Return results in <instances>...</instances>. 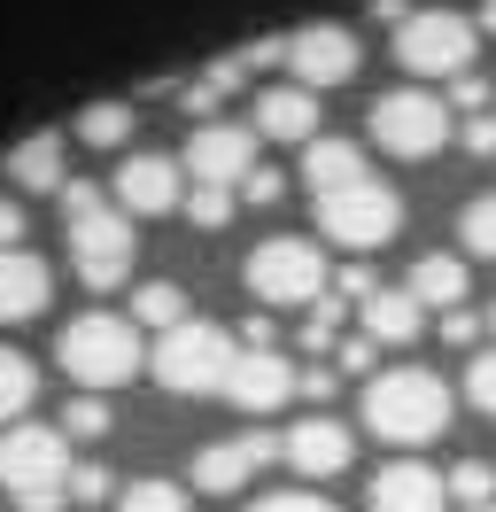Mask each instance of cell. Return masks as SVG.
<instances>
[{
  "label": "cell",
  "instance_id": "1",
  "mask_svg": "<svg viewBox=\"0 0 496 512\" xmlns=\"http://www.w3.org/2000/svg\"><path fill=\"white\" fill-rule=\"evenodd\" d=\"M365 427L380 435V443H434L450 419H458V388L442 381V373H427V365H388V373H372L365 381Z\"/></svg>",
  "mask_w": 496,
  "mask_h": 512
},
{
  "label": "cell",
  "instance_id": "2",
  "mask_svg": "<svg viewBox=\"0 0 496 512\" xmlns=\"http://www.w3.org/2000/svg\"><path fill=\"white\" fill-rule=\"evenodd\" d=\"M62 218H70V264L86 288H124L132 280V218L86 179L62 187Z\"/></svg>",
  "mask_w": 496,
  "mask_h": 512
},
{
  "label": "cell",
  "instance_id": "3",
  "mask_svg": "<svg viewBox=\"0 0 496 512\" xmlns=\"http://www.w3.org/2000/svg\"><path fill=\"white\" fill-rule=\"evenodd\" d=\"M62 373L86 388V396H101V388H124L140 365H148V350H140V326L117 319V311H78V319L62 326Z\"/></svg>",
  "mask_w": 496,
  "mask_h": 512
},
{
  "label": "cell",
  "instance_id": "4",
  "mask_svg": "<svg viewBox=\"0 0 496 512\" xmlns=\"http://www.w3.org/2000/svg\"><path fill=\"white\" fill-rule=\"evenodd\" d=\"M241 280L256 303H279V311H310L318 295L334 288V264L318 256V241H303V233H272V241H256L241 264Z\"/></svg>",
  "mask_w": 496,
  "mask_h": 512
},
{
  "label": "cell",
  "instance_id": "5",
  "mask_svg": "<svg viewBox=\"0 0 496 512\" xmlns=\"http://www.w3.org/2000/svg\"><path fill=\"white\" fill-rule=\"evenodd\" d=\"M233 357H241V334H233V326L186 319V326H171V334L155 342V381L171 388V396H225Z\"/></svg>",
  "mask_w": 496,
  "mask_h": 512
},
{
  "label": "cell",
  "instance_id": "6",
  "mask_svg": "<svg viewBox=\"0 0 496 512\" xmlns=\"http://www.w3.org/2000/svg\"><path fill=\"white\" fill-rule=\"evenodd\" d=\"M70 435L62 427H39V419H16L0 427V489L24 505V497H70Z\"/></svg>",
  "mask_w": 496,
  "mask_h": 512
},
{
  "label": "cell",
  "instance_id": "7",
  "mask_svg": "<svg viewBox=\"0 0 496 512\" xmlns=\"http://www.w3.org/2000/svg\"><path fill=\"white\" fill-rule=\"evenodd\" d=\"M473 47H481V32L458 8H411L396 24V63L411 78H458V70H473Z\"/></svg>",
  "mask_w": 496,
  "mask_h": 512
},
{
  "label": "cell",
  "instance_id": "8",
  "mask_svg": "<svg viewBox=\"0 0 496 512\" xmlns=\"http://www.w3.org/2000/svg\"><path fill=\"white\" fill-rule=\"evenodd\" d=\"M318 233L341 249H388L403 233V194L388 179H357L341 194H318Z\"/></svg>",
  "mask_w": 496,
  "mask_h": 512
},
{
  "label": "cell",
  "instance_id": "9",
  "mask_svg": "<svg viewBox=\"0 0 496 512\" xmlns=\"http://www.w3.org/2000/svg\"><path fill=\"white\" fill-rule=\"evenodd\" d=\"M372 140L403 163L434 156V148H450V101L427 94V86H396V94L372 101Z\"/></svg>",
  "mask_w": 496,
  "mask_h": 512
},
{
  "label": "cell",
  "instance_id": "10",
  "mask_svg": "<svg viewBox=\"0 0 496 512\" xmlns=\"http://www.w3.org/2000/svg\"><path fill=\"white\" fill-rule=\"evenodd\" d=\"M357 63H365V47H357V32H349V24H303V32L287 39V70H295V86H310V94L349 86V78H357Z\"/></svg>",
  "mask_w": 496,
  "mask_h": 512
},
{
  "label": "cell",
  "instance_id": "11",
  "mask_svg": "<svg viewBox=\"0 0 496 512\" xmlns=\"http://www.w3.org/2000/svg\"><path fill=\"white\" fill-rule=\"evenodd\" d=\"M272 458H279V435H264V427H241V435H225V443H202V450H194V489L233 497V489H248V481L264 474Z\"/></svg>",
  "mask_w": 496,
  "mask_h": 512
},
{
  "label": "cell",
  "instance_id": "12",
  "mask_svg": "<svg viewBox=\"0 0 496 512\" xmlns=\"http://www.w3.org/2000/svg\"><path fill=\"white\" fill-rule=\"evenodd\" d=\"M117 210H124V218H171V210H186V163L155 156V148L124 156V171H117Z\"/></svg>",
  "mask_w": 496,
  "mask_h": 512
},
{
  "label": "cell",
  "instance_id": "13",
  "mask_svg": "<svg viewBox=\"0 0 496 512\" xmlns=\"http://www.w3.org/2000/svg\"><path fill=\"white\" fill-rule=\"evenodd\" d=\"M248 171H256V132L248 125H194V140H186V179H194V187H233L241 194Z\"/></svg>",
  "mask_w": 496,
  "mask_h": 512
},
{
  "label": "cell",
  "instance_id": "14",
  "mask_svg": "<svg viewBox=\"0 0 496 512\" xmlns=\"http://www.w3.org/2000/svg\"><path fill=\"white\" fill-rule=\"evenodd\" d=\"M279 458H287V466H295L303 481H334V474H349V458H357V435H349L341 419L310 412V419H295V427L279 435Z\"/></svg>",
  "mask_w": 496,
  "mask_h": 512
},
{
  "label": "cell",
  "instance_id": "15",
  "mask_svg": "<svg viewBox=\"0 0 496 512\" xmlns=\"http://www.w3.org/2000/svg\"><path fill=\"white\" fill-rule=\"evenodd\" d=\"M295 396V365L279 350H241L233 357V373H225V404H241L248 419H264V412H279Z\"/></svg>",
  "mask_w": 496,
  "mask_h": 512
},
{
  "label": "cell",
  "instance_id": "16",
  "mask_svg": "<svg viewBox=\"0 0 496 512\" xmlns=\"http://www.w3.org/2000/svg\"><path fill=\"white\" fill-rule=\"evenodd\" d=\"M47 303H55V272H47V256H31V249H0V326L39 319Z\"/></svg>",
  "mask_w": 496,
  "mask_h": 512
},
{
  "label": "cell",
  "instance_id": "17",
  "mask_svg": "<svg viewBox=\"0 0 496 512\" xmlns=\"http://www.w3.org/2000/svg\"><path fill=\"white\" fill-rule=\"evenodd\" d=\"M442 474H434L427 458H388L380 474H372V512H442Z\"/></svg>",
  "mask_w": 496,
  "mask_h": 512
},
{
  "label": "cell",
  "instance_id": "18",
  "mask_svg": "<svg viewBox=\"0 0 496 512\" xmlns=\"http://www.w3.org/2000/svg\"><path fill=\"white\" fill-rule=\"evenodd\" d=\"M256 140H295V148H310L318 140V94L310 86H264L256 94Z\"/></svg>",
  "mask_w": 496,
  "mask_h": 512
},
{
  "label": "cell",
  "instance_id": "19",
  "mask_svg": "<svg viewBox=\"0 0 496 512\" xmlns=\"http://www.w3.org/2000/svg\"><path fill=\"white\" fill-rule=\"evenodd\" d=\"M357 334H372L380 350H403V342L427 334V311H419L411 288H372L365 303H357Z\"/></svg>",
  "mask_w": 496,
  "mask_h": 512
},
{
  "label": "cell",
  "instance_id": "20",
  "mask_svg": "<svg viewBox=\"0 0 496 512\" xmlns=\"http://www.w3.org/2000/svg\"><path fill=\"white\" fill-rule=\"evenodd\" d=\"M357 179H372L357 140H310L303 148V187L310 194H341V187H357Z\"/></svg>",
  "mask_w": 496,
  "mask_h": 512
},
{
  "label": "cell",
  "instance_id": "21",
  "mask_svg": "<svg viewBox=\"0 0 496 512\" xmlns=\"http://www.w3.org/2000/svg\"><path fill=\"white\" fill-rule=\"evenodd\" d=\"M8 179L31 194H62L70 179H62V132H31V140H16L8 148Z\"/></svg>",
  "mask_w": 496,
  "mask_h": 512
},
{
  "label": "cell",
  "instance_id": "22",
  "mask_svg": "<svg viewBox=\"0 0 496 512\" xmlns=\"http://www.w3.org/2000/svg\"><path fill=\"white\" fill-rule=\"evenodd\" d=\"M403 288L419 295V311H458V303H465V264L427 249L419 264H411V280H403Z\"/></svg>",
  "mask_w": 496,
  "mask_h": 512
},
{
  "label": "cell",
  "instance_id": "23",
  "mask_svg": "<svg viewBox=\"0 0 496 512\" xmlns=\"http://www.w3.org/2000/svg\"><path fill=\"white\" fill-rule=\"evenodd\" d=\"M194 311H186V288H171V280H140L132 288V326H155V334H171V326H186Z\"/></svg>",
  "mask_w": 496,
  "mask_h": 512
},
{
  "label": "cell",
  "instance_id": "24",
  "mask_svg": "<svg viewBox=\"0 0 496 512\" xmlns=\"http://www.w3.org/2000/svg\"><path fill=\"white\" fill-rule=\"evenodd\" d=\"M31 396H39V373H31V357L0 342V427H16V419L31 412Z\"/></svg>",
  "mask_w": 496,
  "mask_h": 512
},
{
  "label": "cell",
  "instance_id": "25",
  "mask_svg": "<svg viewBox=\"0 0 496 512\" xmlns=\"http://www.w3.org/2000/svg\"><path fill=\"white\" fill-rule=\"evenodd\" d=\"M78 140H86V148H124V140H132V109H124V101H93L86 117H78Z\"/></svg>",
  "mask_w": 496,
  "mask_h": 512
},
{
  "label": "cell",
  "instance_id": "26",
  "mask_svg": "<svg viewBox=\"0 0 496 512\" xmlns=\"http://www.w3.org/2000/svg\"><path fill=\"white\" fill-rule=\"evenodd\" d=\"M442 489H450L458 505H496V466L489 458H458V466L442 474Z\"/></svg>",
  "mask_w": 496,
  "mask_h": 512
},
{
  "label": "cell",
  "instance_id": "27",
  "mask_svg": "<svg viewBox=\"0 0 496 512\" xmlns=\"http://www.w3.org/2000/svg\"><path fill=\"white\" fill-rule=\"evenodd\" d=\"M117 512H186V489L179 481H124Z\"/></svg>",
  "mask_w": 496,
  "mask_h": 512
},
{
  "label": "cell",
  "instance_id": "28",
  "mask_svg": "<svg viewBox=\"0 0 496 512\" xmlns=\"http://www.w3.org/2000/svg\"><path fill=\"white\" fill-rule=\"evenodd\" d=\"M303 350H341V295L334 288L303 311Z\"/></svg>",
  "mask_w": 496,
  "mask_h": 512
},
{
  "label": "cell",
  "instance_id": "29",
  "mask_svg": "<svg viewBox=\"0 0 496 512\" xmlns=\"http://www.w3.org/2000/svg\"><path fill=\"white\" fill-rule=\"evenodd\" d=\"M458 233H465V249H473V256H496V194H473V202H465Z\"/></svg>",
  "mask_w": 496,
  "mask_h": 512
},
{
  "label": "cell",
  "instance_id": "30",
  "mask_svg": "<svg viewBox=\"0 0 496 512\" xmlns=\"http://www.w3.org/2000/svg\"><path fill=\"white\" fill-rule=\"evenodd\" d=\"M233 202H241L233 187H194L186 194V218L202 225V233H217V225H233Z\"/></svg>",
  "mask_w": 496,
  "mask_h": 512
},
{
  "label": "cell",
  "instance_id": "31",
  "mask_svg": "<svg viewBox=\"0 0 496 512\" xmlns=\"http://www.w3.org/2000/svg\"><path fill=\"white\" fill-rule=\"evenodd\" d=\"M62 435L101 443V435H109V404H101V396H70V404H62Z\"/></svg>",
  "mask_w": 496,
  "mask_h": 512
},
{
  "label": "cell",
  "instance_id": "32",
  "mask_svg": "<svg viewBox=\"0 0 496 512\" xmlns=\"http://www.w3.org/2000/svg\"><path fill=\"white\" fill-rule=\"evenodd\" d=\"M465 404L496 419V350H473V365H465Z\"/></svg>",
  "mask_w": 496,
  "mask_h": 512
},
{
  "label": "cell",
  "instance_id": "33",
  "mask_svg": "<svg viewBox=\"0 0 496 512\" xmlns=\"http://www.w3.org/2000/svg\"><path fill=\"white\" fill-rule=\"evenodd\" d=\"M109 489H117V481H109V466H93V458H78V466H70V505H101Z\"/></svg>",
  "mask_w": 496,
  "mask_h": 512
},
{
  "label": "cell",
  "instance_id": "34",
  "mask_svg": "<svg viewBox=\"0 0 496 512\" xmlns=\"http://www.w3.org/2000/svg\"><path fill=\"white\" fill-rule=\"evenodd\" d=\"M481 334H489V326H481V311H442V342H450V350H473V342H481Z\"/></svg>",
  "mask_w": 496,
  "mask_h": 512
},
{
  "label": "cell",
  "instance_id": "35",
  "mask_svg": "<svg viewBox=\"0 0 496 512\" xmlns=\"http://www.w3.org/2000/svg\"><path fill=\"white\" fill-rule=\"evenodd\" d=\"M450 101H458L465 117H481L496 94H489V78H481V70H458V78H450Z\"/></svg>",
  "mask_w": 496,
  "mask_h": 512
},
{
  "label": "cell",
  "instance_id": "36",
  "mask_svg": "<svg viewBox=\"0 0 496 512\" xmlns=\"http://www.w3.org/2000/svg\"><path fill=\"white\" fill-rule=\"evenodd\" d=\"M458 140H465V156H496V109L465 117V125H458Z\"/></svg>",
  "mask_w": 496,
  "mask_h": 512
},
{
  "label": "cell",
  "instance_id": "37",
  "mask_svg": "<svg viewBox=\"0 0 496 512\" xmlns=\"http://www.w3.org/2000/svg\"><path fill=\"white\" fill-rule=\"evenodd\" d=\"M248 512H334L326 497H310V489H279V497H256Z\"/></svg>",
  "mask_w": 496,
  "mask_h": 512
},
{
  "label": "cell",
  "instance_id": "38",
  "mask_svg": "<svg viewBox=\"0 0 496 512\" xmlns=\"http://www.w3.org/2000/svg\"><path fill=\"white\" fill-rule=\"evenodd\" d=\"M279 194H287V179H279V171H264V163L241 179V202H256V210H264V202H279Z\"/></svg>",
  "mask_w": 496,
  "mask_h": 512
},
{
  "label": "cell",
  "instance_id": "39",
  "mask_svg": "<svg viewBox=\"0 0 496 512\" xmlns=\"http://www.w3.org/2000/svg\"><path fill=\"white\" fill-rule=\"evenodd\" d=\"M372 350H380V342H372V334H349V342H341V373H365V381H372Z\"/></svg>",
  "mask_w": 496,
  "mask_h": 512
},
{
  "label": "cell",
  "instance_id": "40",
  "mask_svg": "<svg viewBox=\"0 0 496 512\" xmlns=\"http://www.w3.org/2000/svg\"><path fill=\"white\" fill-rule=\"evenodd\" d=\"M295 396L326 404V396H334V365H303V373H295Z\"/></svg>",
  "mask_w": 496,
  "mask_h": 512
},
{
  "label": "cell",
  "instance_id": "41",
  "mask_svg": "<svg viewBox=\"0 0 496 512\" xmlns=\"http://www.w3.org/2000/svg\"><path fill=\"white\" fill-rule=\"evenodd\" d=\"M334 295H341V303H365V295H372V272H365V264H341V272H334Z\"/></svg>",
  "mask_w": 496,
  "mask_h": 512
},
{
  "label": "cell",
  "instance_id": "42",
  "mask_svg": "<svg viewBox=\"0 0 496 512\" xmlns=\"http://www.w3.org/2000/svg\"><path fill=\"white\" fill-rule=\"evenodd\" d=\"M0 249H24V210H16V194H0Z\"/></svg>",
  "mask_w": 496,
  "mask_h": 512
},
{
  "label": "cell",
  "instance_id": "43",
  "mask_svg": "<svg viewBox=\"0 0 496 512\" xmlns=\"http://www.w3.org/2000/svg\"><path fill=\"white\" fill-rule=\"evenodd\" d=\"M272 342H279L272 319H248V326H241V350H272Z\"/></svg>",
  "mask_w": 496,
  "mask_h": 512
},
{
  "label": "cell",
  "instance_id": "44",
  "mask_svg": "<svg viewBox=\"0 0 496 512\" xmlns=\"http://www.w3.org/2000/svg\"><path fill=\"white\" fill-rule=\"evenodd\" d=\"M62 505H70V497H24L16 512H62Z\"/></svg>",
  "mask_w": 496,
  "mask_h": 512
},
{
  "label": "cell",
  "instance_id": "45",
  "mask_svg": "<svg viewBox=\"0 0 496 512\" xmlns=\"http://www.w3.org/2000/svg\"><path fill=\"white\" fill-rule=\"evenodd\" d=\"M473 32H489V39H496V0H481V16H473Z\"/></svg>",
  "mask_w": 496,
  "mask_h": 512
},
{
  "label": "cell",
  "instance_id": "46",
  "mask_svg": "<svg viewBox=\"0 0 496 512\" xmlns=\"http://www.w3.org/2000/svg\"><path fill=\"white\" fill-rule=\"evenodd\" d=\"M481 326H489V334H496V303H489V311H481Z\"/></svg>",
  "mask_w": 496,
  "mask_h": 512
},
{
  "label": "cell",
  "instance_id": "47",
  "mask_svg": "<svg viewBox=\"0 0 496 512\" xmlns=\"http://www.w3.org/2000/svg\"><path fill=\"white\" fill-rule=\"evenodd\" d=\"M465 512H496V505H465Z\"/></svg>",
  "mask_w": 496,
  "mask_h": 512
}]
</instances>
